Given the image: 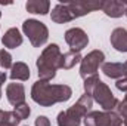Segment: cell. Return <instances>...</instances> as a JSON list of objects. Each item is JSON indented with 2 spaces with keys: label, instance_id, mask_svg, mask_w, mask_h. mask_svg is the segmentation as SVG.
Masks as SVG:
<instances>
[{
  "label": "cell",
  "instance_id": "cell-1",
  "mask_svg": "<svg viewBox=\"0 0 127 126\" xmlns=\"http://www.w3.org/2000/svg\"><path fill=\"white\" fill-rule=\"evenodd\" d=\"M72 89L66 85H52L49 82L38 80L32 85L31 98L41 107H50L56 102H65L71 98Z\"/></svg>",
  "mask_w": 127,
  "mask_h": 126
},
{
  "label": "cell",
  "instance_id": "cell-2",
  "mask_svg": "<svg viewBox=\"0 0 127 126\" xmlns=\"http://www.w3.org/2000/svg\"><path fill=\"white\" fill-rule=\"evenodd\" d=\"M102 7V1H72V3H59L52 9L50 18L56 24H64L75 18L84 16L96 9Z\"/></svg>",
  "mask_w": 127,
  "mask_h": 126
},
{
  "label": "cell",
  "instance_id": "cell-3",
  "mask_svg": "<svg viewBox=\"0 0 127 126\" xmlns=\"http://www.w3.org/2000/svg\"><path fill=\"white\" fill-rule=\"evenodd\" d=\"M61 49L58 45H49L44 48L41 55L37 60V68H38V77L43 82H49L56 76V70L61 68Z\"/></svg>",
  "mask_w": 127,
  "mask_h": 126
},
{
  "label": "cell",
  "instance_id": "cell-4",
  "mask_svg": "<svg viewBox=\"0 0 127 126\" xmlns=\"http://www.w3.org/2000/svg\"><path fill=\"white\" fill-rule=\"evenodd\" d=\"M93 105V98L92 95H81L80 99L69 107L68 110L61 111L58 114V126H80L81 119L86 117V114L90 111Z\"/></svg>",
  "mask_w": 127,
  "mask_h": 126
},
{
  "label": "cell",
  "instance_id": "cell-5",
  "mask_svg": "<svg viewBox=\"0 0 127 126\" xmlns=\"http://www.w3.org/2000/svg\"><path fill=\"white\" fill-rule=\"evenodd\" d=\"M22 30L25 33V36H28V39H30V42H31V45L34 48H40V46H43L47 42L49 30H47V27L43 22H40L37 19L24 21Z\"/></svg>",
  "mask_w": 127,
  "mask_h": 126
},
{
  "label": "cell",
  "instance_id": "cell-6",
  "mask_svg": "<svg viewBox=\"0 0 127 126\" xmlns=\"http://www.w3.org/2000/svg\"><path fill=\"white\" fill-rule=\"evenodd\" d=\"M92 98L105 111H112L117 107V104H118V99L114 96V94L111 92V89L100 79L97 80V83L95 85V88L92 91Z\"/></svg>",
  "mask_w": 127,
  "mask_h": 126
},
{
  "label": "cell",
  "instance_id": "cell-7",
  "mask_svg": "<svg viewBox=\"0 0 127 126\" xmlns=\"http://www.w3.org/2000/svg\"><path fill=\"white\" fill-rule=\"evenodd\" d=\"M103 60H105V55L102 51H92L90 54H87L80 61V76L86 80L87 77L97 74L99 65L103 64Z\"/></svg>",
  "mask_w": 127,
  "mask_h": 126
},
{
  "label": "cell",
  "instance_id": "cell-8",
  "mask_svg": "<svg viewBox=\"0 0 127 126\" xmlns=\"http://www.w3.org/2000/svg\"><path fill=\"white\" fill-rule=\"evenodd\" d=\"M65 42L68 43V46L71 48V51L80 52V51H83L87 46L89 37L84 33V30L75 27V28H69L68 31L65 33Z\"/></svg>",
  "mask_w": 127,
  "mask_h": 126
},
{
  "label": "cell",
  "instance_id": "cell-9",
  "mask_svg": "<svg viewBox=\"0 0 127 126\" xmlns=\"http://www.w3.org/2000/svg\"><path fill=\"white\" fill-rule=\"evenodd\" d=\"M6 96L7 101L12 105H19L22 102H25V89L22 83H9L6 88Z\"/></svg>",
  "mask_w": 127,
  "mask_h": 126
},
{
  "label": "cell",
  "instance_id": "cell-10",
  "mask_svg": "<svg viewBox=\"0 0 127 126\" xmlns=\"http://www.w3.org/2000/svg\"><path fill=\"white\" fill-rule=\"evenodd\" d=\"M86 126H111V111H90L84 117Z\"/></svg>",
  "mask_w": 127,
  "mask_h": 126
},
{
  "label": "cell",
  "instance_id": "cell-11",
  "mask_svg": "<svg viewBox=\"0 0 127 126\" xmlns=\"http://www.w3.org/2000/svg\"><path fill=\"white\" fill-rule=\"evenodd\" d=\"M105 15L111 16V18H120L126 13V1H118V0H106L102 1V7H100Z\"/></svg>",
  "mask_w": 127,
  "mask_h": 126
},
{
  "label": "cell",
  "instance_id": "cell-12",
  "mask_svg": "<svg viewBox=\"0 0 127 126\" xmlns=\"http://www.w3.org/2000/svg\"><path fill=\"white\" fill-rule=\"evenodd\" d=\"M111 45L118 52H127V30L115 28L111 33Z\"/></svg>",
  "mask_w": 127,
  "mask_h": 126
},
{
  "label": "cell",
  "instance_id": "cell-13",
  "mask_svg": "<svg viewBox=\"0 0 127 126\" xmlns=\"http://www.w3.org/2000/svg\"><path fill=\"white\" fill-rule=\"evenodd\" d=\"M1 43L4 48L9 49H15L18 46L22 45V36L18 28H9L7 31L4 33V36L1 37Z\"/></svg>",
  "mask_w": 127,
  "mask_h": 126
},
{
  "label": "cell",
  "instance_id": "cell-14",
  "mask_svg": "<svg viewBox=\"0 0 127 126\" xmlns=\"http://www.w3.org/2000/svg\"><path fill=\"white\" fill-rule=\"evenodd\" d=\"M102 71L105 76H108L111 79H117V80L126 76L124 64L121 63H103L102 64Z\"/></svg>",
  "mask_w": 127,
  "mask_h": 126
},
{
  "label": "cell",
  "instance_id": "cell-15",
  "mask_svg": "<svg viewBox=\"0 0 127 126\" xmlns=\"http://www.w3.org/2000/svg\"><path fill=\"white\" fill-rule=\"evenodd\" d=\"M49 7H50V1H47V0H28L25 3V9L30 13L46 15L49 12Z\"/></svg>",
  "mask_w": 127,
  "mask_h": 126
},
{
  "label": "cell",
  "instance_id": "cell-16",
  "mask_svg": "<svg viewBox=\"0 0 127 126\" xmlns=\"http://www.w3.org/2000/svg\"><path fill=\"white\" fill-rule=\"evenodd\" d=\"M10 79L12 80H28L30 79V68L24 63H15L10 68Z\"/></svg>",
  "mask_w": 127,
  "mask_h": 126
},
{
  "label": "cell",
  "instance_id": "cell-17",
  "mask_svg": "<svg viewBox=\"0 0 127 126\" xmlns=\"http://www.w3.org/2000/svg\"><path fill=\"white\" fill-rule=\"evenodd\" d=\"M80 61H81L80 52H74V51L65 52V54H62V58H61V68L69 70V68H72L75 64L80 63Z\"/></svg>",
  "mask_w": 127,
  "mask_h": 126
},
{
  "label": "cell",
  "instance_id": "cell-18",
  "mask_svg": "<svg viewBox=\"0 0 127 126\" xmlns=\"http://www.w3.org/2000/svg\"><path fill=\"white\" fill-rule=\"evenodd\" d=\"M21 120L13 111H3L0 110V126H18Z\"/></svg>",
  "mask_w": 127,
  "mask_h": 126
},
{
  "label": "cell",
  "instance_id": "cell-19",
  "mask_svg": "<svg viewBox=\"0 0 127 126\" xmlns=\"http://www.w3.org/2000/svg\"><path fill=\"white\" fill-rule=\"evenodd\" d=\"M13 113L19 117V120H24V119H27L30 116L31 110H30V105L27 102H22V104H19V105H16L13 108Z\"/></svg>",
  "mask_w": 127,
  "mask_h": 126
},
{
  "label": "cell",
  "instance_id": "cell-20",
  "mask_svg": "<svg viewBox=\"0 0 127 126\" xmlns=\"http://www.w3.org/2000/svg\"><path fill=\"white\" fill-rule=\"evenodd\" d=\"M12 57H10V54L6 51V49H1L0 51V67H3L4 70H7V68H12Z\"/></svg>",
  "mask_w": 127,
  "mask_h": 126
},
{
  "label": "cell",
  "instance_id": "cell-21",
  "mask_svg": "<svg viewBox=\"0 0 127 126\" xmlns=\"http://www.w3.org/2000/svg\"><path fill=\"white\" fill-rule=\"evenodd\" d=\"M97 80H99L97 74H95V76H92V77H87V79L84 80V94L92 95V91H93L95 85L97 83Z\"/></svg>",
  "mask_w": 127,
  "mask_h": 126
},
{
  "label": "cell",
  "instance_id": "cell-22",
  "mask_svg": "<svg viewBox=\"0 0 127 126\" xmlns=\"http://www.w3.org/2000/svg\"><path fill=\"white\" fill-rule=\"evenodd\" d=\"M115 113L127 123V101L126 99L118 101V104H117V107H115Z\"/></svg>",
  "mask_w": 127,
  "mask_h": 126
},
{
  "label": "cell",
  "instance_id": "cell-23",
  "mask_svg": "<svg viewBox=\"0 0 127 126\" xmlns=\"http://www.w3.org/2000/svg\"><path fill=\"white\" fill-rule=\"evenodd\" d=\"M111 126H127V123L115 111H111Z\"/></svg>",
  "mask_w": 127,
  "mask_h": 126
},
{
  "label": "cell",
  "instance_id": "cell-24",
  "mask_svg": "<svg viewBox=\"0 0 127 126\" xmlns=\"http://www.w3.org/2000/svg\"><path fill=\"white\" fill-rule=\"evenodd\" d=\"M115 86H117V89H120V91H123V92H127V77H121V79H118L117 80V83H115Z\"/></svg>",
  "mask_w": 127,
  "mask_h": 126
},
{
  "label": "cell",
  "instance_id": "cell-25",
  "mask_svg": "<svg viewBox=\"0 0 127 126\" xmlns=\"http://www.w3.org/2000/svg\"><path fill=\"white\" fill-rule=\"evenodd\" d=\"M35 126H50V120L46 116H38L35 119Z\"/></svg>",
  "mask_w": 127,
  "mask_h": 126
},
{
  "label": "cell",
  "instance_id": "cell-26",
  "mask_svg": "<svg viewBox=\"0 0 127 126\" xmlns=\"http://www.w3.org/2000/svg\"><path fill=\"white\" fill-rule=\"evenodd\" d=\"M6 82V73H3V71H0V88H1V85Z\"/></svg>",
  "mask_w": 127,
  "mask_h": 126
},
{
  "label": "cell",
  "instance_id": "cell-27",
  "mask_svg": "<svg viewBox=\"0 0 127 126\" xmlns=\"http://www.w3.org/2000/svg\"><path fill=\"white\" fill-rule=\"evenodd\" d=\"M124 68H126V77H127V61L124 63Z\"/></svg>",
  "mask_w": 127,
  "mask_h": 126
},
{
  "label": "cell",
  "instance_id": "cell-28",
  "mask_svg": "<svg viewBox=\"0 0 127 126\" xmlns=\"http://www.w3.org/2000/svg\"><path fill=\"white\" fill-rule=\"evenodd\" d=\"M0 98H1V88H0Z\"/></svg>",
  "mask_w": 127,
  "mask_h": 126
},
{
  "label": "cell",
  "instance_id": "cell-29",
  "mask_svg": "<svg viewBox=\"0 0 127 126\" xmlns=\"http://www.w3.org/2000/svg\"><path fill=\"white\" fill-rule=\"evenodd\" d=\"M124 99H126V101H127V94H126V96H124Z\"/></svg>",
  "mask_w": 127,
  "mask_h": 126
},
{
  "label": "cell",
  "instance_id": "cell-30",
  "mask_svg": "<svg viewBox=\"0 0 127 126\" xmlns=\"http://www.w3.org/2000/svg\"><path fill=\"white\" fill-rule=\"evenodd\" d=\"M126 6H127V3H126ZM126 15H127V9H126Z\"/></svg>",
  "mask_w": 127,
  "mask_h": 126
},
{
  "label": "cell",
  "instance_id": "cell-31",
  "mask_svg": "<svg viewBox=\"0 0 127 126\" xmlns=\"http://www.w3.org/2000/svg\"><path fill=\"white\" fill-rule=\"evenodd\" d=\"M0 16H1V12H0Z\"/></svg>",
  "mask_w": 127,
  "mask_h": 126
}]
</instances>
